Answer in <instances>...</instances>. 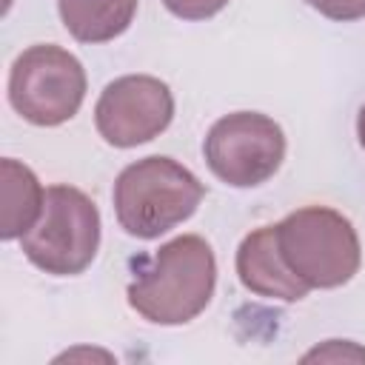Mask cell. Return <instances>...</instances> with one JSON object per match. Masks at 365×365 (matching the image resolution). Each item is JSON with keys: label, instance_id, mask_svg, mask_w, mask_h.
I'll return each instance as SVG.
<instances>
[{"label": "cell", "instance_id": "cell-1", "mask_svg": "<svg viewBox=\"0 0 365 365\" xmlns=\"http://www.w3.org/2000/svg\"><path fill=\"white\" fill-rule=\"evenodd\" d=\"M217 285V259L200 234L163 242L128 282V305L154 325H185L200 317Z\"/></svg>", "mask_w": 365, "mask_h": 365}, {"label": "cell", "instance_id": "cell-2", "mask_svg": "<svg viewBox=\"0 0 365 365\" xmlns=\"http://www.w3.org/2000/svg\"><path fill=\"white\" fill-rule=\"evenodd\" d=\"M205 197V185L177 160L154 154L125 165L114 182V214L125 234L157 240L185 222Z\"/></svg>", "mask_w": 365, "mask_h": 365}, {"label": "cell", "instance_id": "cell-3", "mask_svg": "<svg viewBox=\"0 0 365 365\" xmlns=\"http://www.w3.org/2000/svg\"><path fill=\"white\" fill-rule=\"evenodd\" d=\"M274 228L285 265L308 288H339L359 271L356 228L336 208L305 205L285 214Z\"/></svg>", "mask_w": 365, "mask_h": 365}, {"label": "cell", "instance_id": "cell-4", "mask_svg": "<svg viewBox=\"0 0 365 365\" xmlns=\"http://www.w3.org/2000/svg\"><path fill=\"white\" fill-rule=\"evenodd\" d=\"M31 265L51 277L83 274L100 248V211L74 185H48L40 220L20 237Z\"/></svg>", "mask_w": 365, "mask_h": 365}, {"label": "cell", "instance_id": "cell-5", "mask_svg": "<svg viewBox=\"0 0 365 365\" xmlns=\"http://www.w3.org/2000/svg\"><path fill=\"white\" fill-rule=\"evenodd\" d=\"M86 100L83 63L54 46L37 43L17 54L9 71V103L31 125H63Z\"/></svg>", "mask_w": 365, "mask_h": 365}, {"label": "cell", "instance_id": "cell-6", "mask_svg": "<svg viewBox=\"0 0 365 365\" xmlns=\"http://www.w3.org/2000/svg\"><path fill=\"white\" fill-rule=\"evenodd\" d=\"M202 154L217 180L234 188H254L279 171L285 160V134L268 114L234 111L208 128Z\"/></svg>", "mask_w": 365, "mask_h": 365}, {"label": "cell", "instance_id": "cell-7", "mask_svg": "<svg viewBox=\"0 0 365 365\" xmlns=\"http://www.w3.org/2000/svg\"><path fill=\"white\" fill-rule=\"evenodd\" d=\"M174 120V94L168 83L151 74H125L111 80L97 106L94 125L114 148H134L160 137Z\"/></svg>", "mask_w": 365, "mask_h": 365}, {"label": "cell", "instance_id": "cell-8", "mask_svg": "<svg viewBox=\"0 0 365 365\" xmlns=\"http://www.w3.org/2000/svg\"><path fill=\"white\" fill-rule=\"evenodd\" d=\"M237 277L245 291L279 299V302H299L308 297V285L285 265L279 245H277V228L262 225L242 237L237 248Z\"/></svg>", "mask_w": 365, "mask_h": 365}, {"label": "cell", "instance_id": "cell-9", "mask_svg": "<svg viewBox=\"0 0 365 365\" xmlns=\"http://www.w3.org/2000/svg\"><path fill=\"white\" fill-rule=\"evenodd\" d=\"M0 188H3V217H0V237L17 240L23 237L43 214L46 188L40 185L37 174L17 163L14 157H6L0 163Z\"/></svg>", "mask_w": 365, "mask_h": 365}, {"label": "cell", "instance_id": "cell-10", "mask_svg": "<svg viewBox=\"0 0 365 365\" xmlns=\"http://www.w3.org/2000/svg\"><path fill=\"white\" fill-rule=\"evenodd\" d=\"M57 11L74 40L108 43L131 26L137 0H57Z\"/></svg>", "mask_w": 365, "mask_h": 365}, {"label": "cell", "instance_id": "cell-11", "mask_svg": "<svg viewBox=\"0 0 365 365\" xmlns=\"http://www.w3.org/2000/svg\"><path fill=\"white\" fill-rule=\"evenodd\" d=\"M163 6L180 20H208L220 14L228 0H163Z\"/></svg>", "mask_w": 365, "mask_h": 365}, {"label": "cell", "instance_id": "cell-12", "mask_svg": "<svg viewBox=\"0 0 365 365\" xmlns=\"http://www.w3.org/2000/svg\"><path fill=\"white\" fill-rule=\"evenodd\" d=\"M311 9H317L322 17L336 23H351L365 17V0H305Z\"/></svg>", "mask_w": 365, "mask_h": 365}, {"label": "cell", "instance_id": "cell-13", "mask_svg": "<svg viewBox=\"0 0 365 365\" xmlns=\"http://www.w3.org/2000/svg\"><path fill=\"white\" fill-rule=\"evenodd\" d=\"M356 137H359V145L365 148V106H362L359 114H356Z\"/></svg>", "mask_w": 365, "mask_h": 365}]
</instances>
